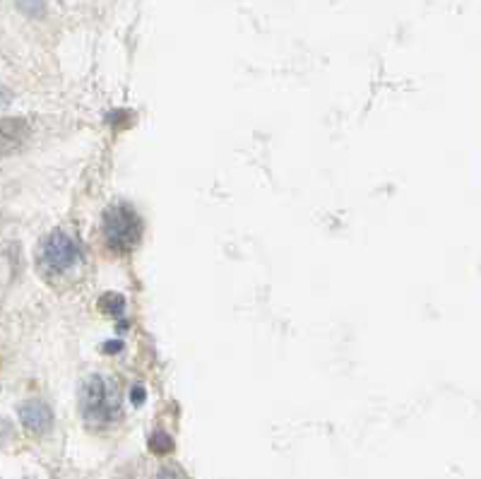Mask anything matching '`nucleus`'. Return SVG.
Listing matches in <instances>:
<instances>
[{
  "instance_id": "1",
  "label": "nucleus",
  "mask_w": 481,
  "mask_h": 479,
  "mask_svg": "<svg viewBox=\"0 0 481 479\" xmlns=\"http://www.w3.org/2000/svg\"><path fill=\"white\" fill-rule=\"evenodd\" d=\"M80 410L89 427H109L120 417V395L106 376H89L82 385Z\"/></svg>"
},
{
  "instance_id": "2",
  "label": "nucleus",
  "mask_w": 481,
  "mask_h": 479,
  "mask_svg": "<svg viewBox=\"0 0 481 479\" xmlns=\"http://www.w3.org/2000/svg\"><path fill=\"white\" fill-rule=\"evenodd\" d=\"M103 239L113 251H133L142 239V220L128 203H113L103 212Z\"/></svg>"
},
{
  "instance_id": "3",
  "label": "nucleus",
  "mask_w": 481,
  "mask_h": 479,
  "mask_svg": "<svg viewBox=\"0 0 481 479\" xmlns=\"http://www.w3.org/2000/svg\"><path fill=\"white\" fill-rule=\"evenodd\" d=\"M78 241L73 239L68 231L56 229L43 239L42 249H39V267L46 274L68 273L70 267L78 266Z\"/></svg>"
},
{
  "instance_id": "4",
  "label": "nucleus",
  "mask_w": 481,
  "mask_h": 479,
  "mask_svg": "<svg viewBox=\"0 0 481 479\" xmlns=\"http://www.w3.org/2000/svg\"><path fill=\"white\" fill-rule=\"evenodd\" d=\"M29 135L32 130L25 119H0V157H10L25 150Z\"/></svg>"
},
{
  "instance_id": "5",
  "label": "nucleus",
  "mask_w": 481,
  "mask_h": 479,
  "mask_svg": "<svg viewBox=\"0 0 481 479\" xmlns=\"http://www.w3.org/2000/svg\"><path fill=\"white\" fill-rule=\"evenodd\" d=\"M19 421L25 424L29 431H34V434H46V431H51L53 427V412L51 407L42 400H27L18 407Z\"/></svg>"
},
{
  "instance_id": "6",
  "label": "nucleus",
  "mask_w": 481,
  "mask_h": 479,
  "mask_svg": "<svg viewBox=\"0 0 481 479\" xmlns=\"http://www.w3.org/2000/svg\"><path fill=\"white\" fill-rule=\"evenodd\" d=\"M149 448L155 451V453H169L173 448V441L169 434H164V431H159V434H155L152 437V441H149Z\"/></svg>"
},
{
  "instance_id": "7",
  "label": "nucleus",
  "mask_w": 481,
  "mask_h": 479,
  "mask_svg": "<svg viewBox=\"0 0 481 479\" xmlns=\"http://www.w3.org/2000/svg\"><path fill=\"white\" fill-rule=\"evenodd\" d=\"M157 479H188L180 470H173V467H166L157 475Z\"/></svg>"
},
{
  "instance_id": "8",
  "label": "nucleus",
  "mask_w": 481,
  "mask_h": 479,
  "mask_svg": "<svg viewBox=\"0 0 481 479\" xmlns=\"http://www.w3.org/2000/svg\"><path fill=\"white\" fill-rule=\"evenodd\" d=\"M133 403L142 405L145 403V388L140 385V388H133Z\"/></svg>"
}]
</instances>
